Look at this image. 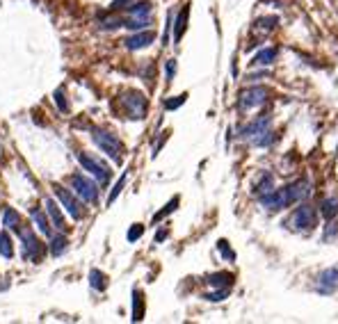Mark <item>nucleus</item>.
Here are the masks:
<instances>
[{
    "label": "nucleus",
    "mask_w": 338,
    "mask_h": 324,
    "mask_svg": "<svg viewBox=\"0 0 338 324\" xmlns=\"http://www.w3.org/2000/svg\"><path fill=\"white\" fill-rule=\"evenodd\" d=\"M46 215H48V222H51V226H55V231L60 233H69V226H67V219H64V215H62V208L60 203H55L53 199H46Z\"/></svg>",
    "instance_id": "ddd939ff"
},
{
    "label": "nucleus",
    "mask_w": 338,
    "mask_h": 324,
    "mask_svg": "<svg viewBox=\"0 0 338 324\" xmlns=\"http://www.w3.org/2000/svg\"><path fill=\"white\" fill-rule=\"evenodd\" d=\"M229 290H231V288H215L212 292L204 295V299L206 301H224V299L229 297Z\"/></svg>",
    "instance_id": "c756f323"
},
{
    "label": "nucleus",
    "mask_w": 338,
    "mask_h": 324,
    "mask_svg": "<svg viewBox=\"0 0 338 324\" xmlns=\"http://www.w3.org/2000/svg\"><path fill=\"white\" fill-rule=\"evenodd\" d=\"M315 290H318L320 295H332L334 290H338V265L336 267H327L325 272H320Z\"/></svg>",
    "instance_id": "9b49d317"
},
{
    "label": "nucleus",
    "mask_w": 338,
    "mask_h": 324,
    "mask_svg": "<svg viewBox=\"0 0 338 324\" xmlns=\"http://www.w3.org/2000/svg\"><path fill=\"white\" fill-rule=\"evenodd\" d=\"M206 283L210 285V288H231L233 274H229V272H215V274L206 276Z\"/></svg>",
    "instance_id": "6ab92c4d"
},
{
    "label": "nucleus",
    "mask_w": 338,
    "mask_h": 324,
    "mask_svg": "<svg viewBox=\"0 0 338 324\" xmlns=\"http://www.w3.org/2000/svg\"><path fill=\"white\" fill-rule=\"evenodd\" d=\"M336 233H338V226L334 224V219H329V224H327V228H325V242H329Z\"/></svg>",
    "instance_id": "f704fd0d"
},
{
    "label": "nucleus",
    "mask_w": 338,
    "mask_h": 324,
    "mask_svg": "<svg viewBox=\"0 0 338 324\" xmlns=\"http://www.w3.org/2000/svg\"><path fill=\"white\" fill-rule=\"evenodd\" d=\"M119 103L124 105V110H126V117L128 119H144L146 117V110H149V100L144 99V94H139V92H126V94H121V99Z\"/></svg>",
    "instance_id": "6e6552de"
},
{
    "label": "nucleus",
    "mask_w": 338,
    "mask_h": 324,
    "mask_svg": "<svg viewBox=\"0 0 338 324\" xmlns=\"http://www.w3.org/2000/svg\"><path fill=\"white\" fill-rule=\"evenodd\" d=\"M267 96H270V92H267L265 87H260V85L249 87V89H245V92L240 94L238 107L240 110H254V107H260L267 100Z\"/></svg>",
    "instance_id": "9d476101"
},
{
    "label": "nucleus",
    "mask_w": 338,
    "mask_h": 324,
    "mask_svg": "<svg viewBox=\"0 0 338 324\" xmlns=\"http://www.w3.org/2000/svg\"><path fill=\"white\" fill-rule=\"evenodd\" d=\"M270 128V117H259V119H254V121H249L242 130H240V137H245V139H254V137H259L260 132L263 130H267Z\"/></svg>",
    "instance_id": "4468645a"
},
{
    "label": "nucleus",
    "mask_w": 338,
    "mask_h": 324,
    "mask_svg": "<svg viewBox=\"0 0 338 324\" xmlns=\"http://www.w3.org/2000/svg\"><path fill=\"white\" fill-rule=\"evenodd\" d=\"M30 217H32V224L37 226V228H39L46 238L53 235V226H51V222H48L46 210H41V208H30Z\"/></svg>",
    "instance_id": "dca6fc26"
},
{
    "label": "nucleus",
    "mask_w": 338,
    "mask_h": 324,
    "mask_svg": "<svg viewBox=\"0 0 338 324\" xmlns=\"http://www.w3.org/2000/svg\"><path fill=\"white\" fill-rule=\"evenodd\" d=\"M279 23L277 16H265V19H259L256 23H254V30H260V32H270V30H274Z\"/></svg>",
    "instance_id": "c85d7f7f"
},
{
    "label": "nucleus",
    "mask_w": 338,
    "mask_h": 324,
    "mask_svg": "<svg viewBox=\"0 0 338 324\" xmlns=\"http://www.w3.org/2000/svg\"><path fill=\"white\" fill-rule=\"evenodd\" d=\"M69 249V238L67 233H60V231H53V235H51V245H48V251L53 253L55 258L57 256H62V253Z\"/></svg>",
    "instance_id": "f3484780"
},
{
    "label": "nucleus",
    "mask_w": 338,
    "mask_h": 324,
    "mask_svg": "<svg viewBox=\"0 0 338 324\" xmlns=\"http://www.w3.org/2000/svg\"><path fill=\"white\" fill-rule=\"evenodd\" d=\"M53 100H55V105H57V110H60L62 114H67L69 112V103H67V94H64V87H57L53 92Z\"/></svg>",
    "instance_id": "cd10ccee"
},
{
    "label": "nucleus",
    "mask_w": 338,
    "mask_h": 324,
    "mask_svg": "<svg viewBox=\"0 0 338 324\" xmlns=\"http://www.w3.org/2000/svg\"><path fill=\"white\" fill-rule=\"evenodd\" d=\"M89 285H92V290H96V292H105L107 290V276L101 270L94 267V270L89 272Z\"/></svg>",
    "instance_id": "5701e85b"
},
{
    "label": "nucleus",
    "mask_w": 338,
    "mask_h": 324,
    "mask_svg": "<svg viewBox=\"0 0 338 324\" xmlns=\"http://www.w3.org/2000/svg\"><path fill=\"white\" fill-rule=\"evenodd\" d=\"M187 100V94H179V96H172V99H167L162 105H165V110H179L183 103Z\"/></svg>",
    "instance_id": "7c9ffc66"
},
{
    "label": "nucleus",
    "mask_w": 338,
    "mask_h": 324,
    "mask_svg": "<svg viewBox=\"0 0 338 324\" xmlns=\"http://www.w3.org/2000/svg\"><path fill=\"white\" fill-rule=\"evenodd\" d=\"M126 180H128V172H124V174H121V178L117 180V183H114L112 192L107 194V205L114 203V201H117V197H119V194L124 192V187H126Z\"/></svg>",
    "instance_id": "bb28decb"
},
{
    "label": "nucleus",
    "mask_w": 338,
    "mask_h": 324,
    "mask_svg": "<svg viewBox=\"0 0 338 324\" xmlns=\"http://www.w3.org/2000/svg\"><path fill=\"white\" fill-rule=\"evenodd\" d=\"M16 235H19L21 245H23V256H26L27 260H32V263H39V260L44 258V253H46V245L37 238V233L32 231V226L21 224Z\"/></svg>",
    "instance_id": "20e7f679"
},
{
    "label": "nucleus",
    "mask_w": 338,
    "mask_h": 324,
    "mask_svg": "<svg viewBox=\"0 0 338 324\" xmlns=\"http://www.w3.org/2000/svg\"><path fill=\"white\" fill-rule=\"evenodd\" d=\"M176 75V60H167V82H172Z\"/></svg>",
    "instance_id": "c9c22d12"
},
{
    "label": "nucleus",
    "mask_w": 338,
    "mask_h": 324,
    "mask_svg": "<svg viewBox=\"0 0 338 324\" xmlns=\"http://www.w3.org/2000/svg\"><path fill=\"white\" fill-rule=\"evenodd\" d=\"M320 215L329 222L338 215V197H327L320 201Z\"/></svg>",
    "instance_id": "4be33fe9"
},
{
    "label": "nucleus",
    "mask_w": 338,
    "mask_h": 324,
    "mask_svg": "<svg viewBox=\"0 0 338 324\" xmlns=\"http://www.w3.org/2000/svg\"><path fill=\"white\" fill-rule=\"evenodd\" d=\"M290 224L297 228V231H311L313 226L318 224V212L311 203H302L297 210L292 212Z\"/></svg>",
    "instance_id": "1a4fd4ad"
},
{
    "label": "nucleus",
    "mask_w": 338,
    "mask_h": 324,
    "mask_svg": "<svg viewBox=\"0 0 338 324\" xmlns=\"http://www.w3.org/2000/svg\"><path fill=\"white\" fill-rule=\"evenodd\" d=\"M217 249H219V253H222L226 260H235V251H233L231 247H229V242H226V240H219V242H217Z\"/></svg>",
    "instance_id": "473e14b6"
},
{
    "label": "nucleus",
    "mask_w": 338,
    "mask_h": 324,
    "mask_svg": "<svg viewBox=\"0 0 338 324\" xmlns=\"http://www.w3.org/2000/svg\"><path fill=\"white\" fill-rule=\"evenodd\" d=\"M133 2H135V0H112L110 12H114V14H117V12H126V9L133 5Z\"/></svg>",
    "instance_id": "72a5a7b5"
},
{
    "label": "nucleus",
    "mask_w": 338,
    "mask_h": 324,
    "mask_svg": "<svg viewBox=\"0 0 338 324\" xmlns=\"http://www.w3.org/2000/svg\"><path fill=\"white\" fill-rule=\"evenodd\" d=\"M270 190H274V176H272V174H267V172H263L259 176V180L254 183V190H252V192L256 194V197H263V194H267Z\"/></svg>",
    "instance_id": "412c9836"
},
{
    "label": "nucleus",
    "mask_w": 338,
    "mask_h": 324,
    "mask_svg": "<svg viewBox=\"0 0 338 324\" xmlns=\"http://www.w3.org/2000/svg\"><path fill=\"white\" fill-rule=\"evenodd\" d=\"M187 19H190V5H183L174 19V44H179L183 39V34L187 30Z\"/></svg>",
    "instance_id": "2eb2a0df"
},
{
    "label": "nucleus",
    "mask_w": 338,
    "mask_h": 324,
    "mask_svg": "<svg viewBox=\"0 0 338 324\" xmlns=\"http://www.w3.org/2000/svg\"><path fill=\"white\" fill-rule=\"evenodd\" d=\"M277 57H279V48L267 46V48H263V50H259V53L254 55L252 64L254 66H270V64L277 62Z\"/></svg>",
    "instance_id": "a211bd4d"
},
{
    "label": "nucleus",
    "mask_w": 338,
    "mask_h": 324,
    "mask_svg": "<svg viewBox=\"0 0 338 324\" xmlns=\"http://www.w3.org/2000/svg\"><path fill=\"white\" fill-rule=\"evenodd\" d=\"M142 320H144V297L135 288L133 290V322H142Z\"/></svg>",
    "instance_id": "393cba45"
},
{
    "label": "nucleus",
    "mask_w": 338,
    "mask_h": 324,
    "mask_svg": "<svg viewBox=\"0 0 338 324\" xmlns=\"http://www.w3.org/2000/svg\"><path fill=\"white\" fill-rule=\"evenodd\" d=\"M78 162L82 165V169L85 172H89V176H92L99 185H107L110 183V178H112V172H110V165L107 162H103V160L99 158V155H92V153H78Z\"/></svg>",
    "instance_id": "39448f33"
},
{
    "label": "nucleus",
    "mask_w": 338,
    "mask_h": 324,
    "mask_svg": "<svg viewBox=\"0 0 338 324\" xmlns=\"http://www.w3.org/2000/svg\"><path fill=\"white\" fill-rule=\"evenodd\" d=\"M311 194V185L306 180H295L290 185H284L281 190H270L267 194H263L260 199V205L267 208V210H284L288 205H295V203H302L304 199H309Z\"/></svg>",
    "instance_id": "f257e3e1"
},
{
    "label": "nucleus",
    "mask_w": 338,
    "mask_h": 324,
    "mask_svg": "<svg viewBox=\"0 0 338 324\" xmlns=\"http://www.w3.org/2000/svg\"><path fill=\"white\" fill-rule=\"evenodd\" d=\"M21 224H23V222H21V215H19V212L14 210V208H9V205H5V210H2V226H5L7 231L16 233Z\"/></svg>",
    "instance_id": "aec40b11"
},
{
    "label": "nucleus",
    "mask_w": 338,
    "mask_h": 324,
    "mask_svg": "<svg viewBox=\"0 0 338 324\" xmlns=\"http://www.w3.org/2000/svg\"><path fill=\"white\" fill-rule=\"evenodd\" d=\"M156 41V32L153 30H137L135 34H130V37H126L124 39V46L128 48V50H142V48H149Z\"/></svg>",
    "instance_id": "f8f14e48"
},
{
    "label": "nucleus",
    "mask_w": 338,
    "mask_h": 324,
    "mask_svg": "<svg viewBox=\"0 0 338 324\" xmlns=\"http://www.w3.org/2000/svg\"><path fill=\"white\" fill-rule=\"evenodd\" d=\"M167 235H169V231H167V228H160V231L156 233V245H160L162 240H167Z\"/></svg>",
    "instance_id": "4c0bfd02"
},
{
    "label": "nucleus",
    "mask_w": 338,
    "mask_h": 324,
    "mask_svg": "<svg viewBox=\"0 0 338 324\" xmlns=\"http://www.w3.org/2000/svg\"><path fill=\"white\" fill-rule=\"evenodd\" d=\"M89 135H92L94 144L99 146L101 151L110 155L114 162H121V153H124V144H121V139L114 135V132L105 130V128H96L92 126L89 128Z\"/></svg>",
    "instance_id": "f03ea898"
},
{
    "label": "nucleus",
    "mask_w": 338,
    "mask_h": 324,
    "mask_svg": "<svg viewBox=\"0 0 338 324\" xmlns=\"http://www.w3.org/2000/svg\"><path fill=\"white\" fill-rule=\"evenodd\" d=\"M179 203H181V199H179V197H174L172 201H169V203H167L165 208H162V210L153 215V224H158V222H162L165 217H169V215H172V212L176 210V208H179Z\"/></svg>",
    "instance_id": "a878e982"
},
{
    "label": "nucleus",
    "mask_w": 338,
    "mask_h": 324,
    "mask_svg": "<svg viewBox=\"0 0 338 324\" xmlns=\"http://www.w3.org/2000/svg\"><path fill=\"white\" fill-rule=\"evenodd\" d=\"M151 12L153 5L149 0H139V2H133V5L126 9V16H124V27L128 30H146V25H151Z\"/></svg>",
    "instance_id": "7ed1b4c3"
},
{
    "label": "nucleus",
    "mask_w": 338,
    "mask_h": 324,
    "mask_svg": "<svg viewBox=\"0 0 338 324\" xmlns=\"http://www.w3.org/2000/svg\"><path fill=\"white\" fill-rule=\"evenodd\" d=\"M53 192H55V197H57V201H60V205L67 210L69 217H73V222H80V219L85 217L82 199H80L76 192L67 190L64 185H57V183H53Z\"/></svg>",
    "instance_id": "423d86ee"
},
{
    "label": "nucleus",
    "mask_w": 338,
    "mask_h": 324,
    "mask_svg": "<svg viewBox=\"0 0 338 324\" xmlns=\"http://www.w3.org/2000/svg\"><path fill=\"white\" fill-rule=\"evenodd\" d=\"M69 185H71V190L85 203H96L99 201V192H101L99 183L94 178H89V176H85V174H71L69 176Z\"/></svg>",
    "instance_id": "0eeeda50"
},
{
    "label": "nucleus",
    "mask_w": 338,
    "mask_h": 324,
    "mask_svg": "<svg viewBox=\"0 0 338 324\" xmlns=\"http://www.w3.org/2000/svg\"><path fill=\"white\" fill-rule=\"evenodd\" d=\"M0 256L2 258H14V245H12V235L9 231H0Z\"/></svg>",
    "instance_id": "b1692460"
},
{
    "label": "nucleus",
    "mask_w": 338,
    "mask_h": 324,
    "mask_svg": "<svg viewBox=\"0 0 338 324\" xmlns=\"http://www.w3.org/2000/svg\"><path fill=\"white\" fill-rule=\"evenodd\" d=\"M169 30H172V14L167 16V25H165V34H162V44H169Z\"/></svg>",
    "instance_id": "e433bc0d"
},
{
    "label": "nucleus",
    "mask_w": 338,
    "mask_h": 324,
    "mask_svg": "<svg viewBox=\"0 0 338 324\" xmlns=\"http://www.w3.org/2000/svg\"><path fill=\"white\" fill-rule=\"evenodd\" d=\"M142 235H144V224H133L130 228H128V233H126V240H128V242H137Z\"/></svg>",
    "instance_id": "2f4dec72"
}]
</instances>
